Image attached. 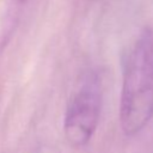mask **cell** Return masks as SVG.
<instances>
[{"label": "cell", "instance_id": "obj_1", "mask_svg": "<svg viewBox=\"0 0 153 153\" xmlns=\"http://www.w3.org/2000/svg\"><path fill=\"white\" fill-rule=\"evenodd\" d=\"M153 118V30L145 29L127 56L121 98L120 126L124 135L139 134Z\"/></svg>", "mask_w": 153, "mask_h": 153}, {"label": "cell", "instance_id": "obj_2", "mask_svg": "<svg viewBox=\"0 0 153 153\" xmlns=\"http://www.w3.org/2000/svg\"><path fill=\"white\" fill-rule=\"evenodd\" d=\"M103 106V86L99 75L88 72L68 102L63 117V134L74 148L86 146L99 123Z\"/></svg>", "mask_w": 153, "mask_h": 153}]
</instances>
